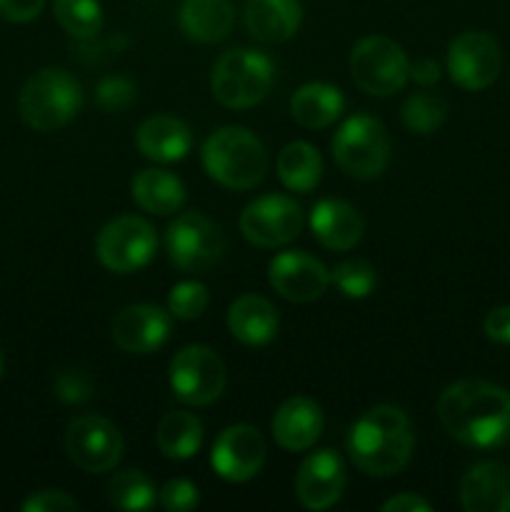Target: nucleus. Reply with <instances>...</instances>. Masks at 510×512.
<instances>
[{
	"instance_id": "nucleus-1",
	"label": "nucleus",
	"mask_w": 510,
	"mask_h": 512,
	"mask_svg": "<svg viewBox=\"0 0 510 512\" xmlns=\"http://www.w3.org/2000/svg\"><path fill=\"white\" fill-rule=\"evenodd\" d=\"M438 418L460 445L500 448L510 440V393L488 380H458L440 395Z\"/></svg>"
},
{
	"instance_id": "nucleus-2",
	"label": "nucleus",
	"mask_w": 510,
	"mask_h": 512,
	"mask_svg": "<svg viewBox=\"0 0 510 512\" xmlns=\"http://www.w3.org/2000/svg\"><path fill=\"white\" fill-rule=\"evenodd\" d=\"M350 463L370 478H390L410 463L415 433L408 415L395 405H375L348 430Z\"/></svg>"
},
{
	"instance_id": "nucleus-3",
	"label": "nucleus",
	"mask_w": 510,
	"mask_h": 512,
	"mask_svg": "<svg viewBox=\"0 0 510 512\" xmlns=\"http://www.w3.org/2000/svg\"><path fill=\"white\" fill-rule=\"evenodd\" d=\"M200 158L205 173L230 190L255 188L268 170V153L260 138L240 125L215 130L203 143Z\"/></svg>"
},
{
	"instance_id": "nucleus-4",
	"label": "nucleus",
	"mask_w": 510,
	"mask_h": 512,
	"mask_svg": "<svg viewBox=\"0 0 510 512\" xmlns=\"http://www.w3.org/2000/svg\"><path fill=\"white\" fill-rule=\"evenodd\" d=\"M83 88L63 68H43L25 80L18 98L20 118L38 133H53L78 115Z\"/></svg>"
},
{
	"instance_id": "nucleus-5",
	"label": "nucleus",
	"mask_w": 510,
	"mask_h": 512,
	"mask_svg": "<svg viewBox=\"0 0 510 512\" xmlns=\"http://www.w3.org/2000/svg\"><path fill=\"white\" fill-rule=\"evenodd\" d=\"M273 80L275 70L268 55L253 48H233L215 60L210 90L225 108L245 110L265 100L273 88Z\"/></svg>"
},
{
	"instance_id": "nucleus-6",
	"label": "nucleus",
	"mask_w": 510,
	"mask_h": 512,
	"mask_svg": "<svg viewBox=\"0 0 510 512\" xmlns=\"http://www.w3.org/2000/svg\"><path fill=\"white\" fill-rule=\"evenodd\" d=\"M330 148L338 168L355 180L380 178L390 163L388 130L373 115H350L338 128Z\"/></svg>"
},
{
	"instance_id": "nucleus-7",
	"label": "nucleus",
	"mask_w": 510,
	"mask_h": 512,
	"mask_svg": "<svg viewBox=\"0 0 510 512\" xmlns=\"http://www.w3.org/2000/svg\"><path fill=\"white\" fill-rule=\"evenodd\" d=\"M350 73L363 93L390 98L410 80V63L395 40L385 35H368L350 50Z\"/></svg>"
},
{
	"instance_id": "nucleus-8",
	"label": "nucleus",
	"mask_w": 510,
	"mask_h": 512,
	"mask_svg": "<svg viewBox=\"0 0 510 512\" xmlns=\"http://www.w3.org/2000/svg\"><path fill=\"white\" fill-rule=\"evenodd\" d=\"M168 380L175 398L195 408H205L223 395L228 375L215 350L208 345H188L170 360Z\"/></svg>"
},
{
	"instance_id": "nucleus-9",
	"label": "nucleus",
	"mask_w": 510,
	"mask_h": 512,
	"mask_svg": "<svg viewBox=\"0 0 510 512\" xmlns=\"http://www.w3.org/2000/svg\"><path fill=\"white\" fill-rule=\"evenodd\" d=\"M165 248L175 268L183 273H203L225 253V235L203 213H183L168 225Z\"/></svg>"
},
{
	"instance_id": "nucleus-10",
	"label": "nucleus",
	"mask_w": 510,
	"mask_h": 512,
	"mask_svg": "<svg viewBox=\"0 0 510 512\" xmlns=\"http://www.w3.org/2000/svg\"><path fill=\"white\" fill-rule=\"evenodd\" d=\"M158 248L153 225L135 215H123L105 225L95 240V255L110 273L128 275L145 268Z\"/></svg>"
},
{
	"instance_id": "nucleus-11",
	"label": "nucleus",
	"mask_w": 510,
	"mask_h": 512,
	"mask_svg": "<svg viewBox=\"0 0 510 512\" xmlns=\"http://www.w3.org/2000/svg\"><path fill=\"white\" fill-rule=\"evenodd\" d=\"M68 458L85 473H108L123 458V435L100 415H83L68 425L65 433Z\"/></svg>"
},
{
	"instance_id": "nucleus-12",
	"label": "nucleus",
	"mask_w": 510,
	"mask_h": 512,
	"mask_svg": "<svg viewBox=\"0 0 510 512\" xmlns=\"http://www.w3.org/2000/svg\"><path fill=\"white\" fill-rule=\"evenodd\" d=\"M303 228V210L288 195H263L240 215V233L258 248H280L293 243Z\"/></svg>"
},
{
	"instance_id": "nucleus-13",
	"label": "nucleus",
	"mask_w": 510,
	"mask_h": 512,
	"mask_svg": "<svg viewBox=\"0 0 510 512\" xmlns=\"http://www.w3.org/2000/svg\"><path fill=\"white\" fill-rule=\"evenodd\" d=\"M500 73V45L483 30L458 35L448 48V75L458 88L485 90Z\"/></svg>"
},
{
	"instance_id": "nucleus-14",
	"label": "nucleus",
	"mask_w": 510,
	"mask_h": 512,
	"mask_svg": "<svg viewBox=\"0 0 510 512\" xmlns=\"http://www.w3.org/2000/svg\"><path fill=\"white\" fill-rule=\"evenodd\" d=\"M265 440L253 425H230L215 438L210 465L228 483H248L263 470Z\"/></svg>"
},
{
	"instance_id": "nucleus-15",
	"label": "nucleus",
	"mask_w": 510,
	"mask_h": 512,
	"mask_svg": "<svg viewBox=\"0 0 510 512\" xmlns=\"http://www.w3.org/2000/svg\"><path fill=\"white\" fill-rule=\"evenodd\" d=\"M268 280L280 298L290 303H313L328 290L330 270L303 250H285L270 260Z\"/></svg>"
},
{
	"instance_id": "nucleus-16",
	"label": "nucleus",
	"mask_w": 510,
	"mask_h": 512,
	"mask_svg": "<svg viewBox=\"0 0 510 512\" xmlns=\"http://www.w3.org/2000/svg\"><path fill=\"white\" fill-rule=\"evenodd\" d=\"M170 318L173 315L158 305H128L113 318L110 335H113L115 345L125 353L150 355L168 343Z\"/></svg>"
},
{
	"instance_id": "nucleus-17",
	"label": "nucleus",
	"mask_w": 510,
	"mask_h": 512,
	"mask_svg": "<svg viewBox=\"0 0 510 512\" xmlns=\"http://www.w3.org/2000/svg\"><path fill=\"white\" fill-rule=\"evenodd\" d=\"M345 490V465L335 450L323 448L310 453L295 475V495L308 510H328Z\"/></svg>"
},
{
	"instance_id": "nucleus-18",
	"label": "nucleus",
	"mask_w": 510,
	"mask_h": 512,
	"mask_svg": "<svg viewBox=\"0 0 510 512\" xmlns=\"http://www.w3.org/2000/svg\"><path fill=\"white\" fill-rule=\"evenodd\" d=\"M270 430L280 448L288 453H303L313 448L323 433V410L315 400L295 395L275 410Z\"/></svg>"
},
{
	"instance_id": "nucleus-19",
	"label": "nucleus",
	"mask_w": 510,
	"mask_h": 512,
	"mask_svg": "<svg viewBox=\"0 0 510 512\" xmlns=\"http://www.w3.org/2000/svg\"><path fill=\"white\" fill-rule=\"evenodd\" d=\"M460 505L468 512H510V468L478 463L460 480Z\"/></svg>"
},
{
	"instance_id": "nucleus-20",
	"label": "nucleus",
	"mask_w": 510,
	"mask_h": 512,
	"mask_svg": "<svg viewBox=\"0 0 510 512\" xmlns=\"http://www.w3.org/2000/svg\"><path fill=\"white\" fill-rule=\"evenodd\" d=\"M363 218L345 200H320L310 210V230L328 250H353L363 238Z\"/></svg>"
},
{
	"instance_id": "nucleus-21",
	"label": "nucleus",
	"mask_w": 510,
	"mask_h": 512,
	"mask_svg": "<svg viewBox=\"0 0 510 512\" xmlns=\"http://www.w3.org/2000/svg\"><path fill=\"white\" fill-rule=\"evenodd\" d=\"M303 23V8L298 0H248L245 3V28L250 38L265 45H278L293 38Z\"/></svg>"
},
{
	"instance_id": "nucleus-22",
	"label": "nucleus",
	"mask_w": 510,
	"mask_h": 512,
	"mask_svg": "<svg viewBox=\"0 0 510 512\" xmlns=\"http://www.w3.org/2000/svg\"><path fill=\"white\" fill-rule=\"evenodd\" d=\"M135 145L153 163H178L193 148V133L173 115H153L135 133Z\"/></svg>"
},
{
	"instance_id": "nucleus-23",
	"label": "nucleus",
	"mask_w": 510,
	"mask_h": 512,
	"mask_svg": "<svg viewBox=\"0 0 510 512\" xmlns=\"http://www.w3.org/2000/svg\"><path fill=\"white\" fill-rule=\"evenodd\" d=\"M228 330L248 348L268 345L278 335V310L263 295H240L228 310Z\"/></svg>"
},
{
	"instance_id": "nucleus-24",
	"label": "nucleus",
	"mask_w": 510,
	"mask_h": 512,
	"mask_svg": "<svg viewBox=\"0 0 510 512\" xmlns=\"http://www.w3.org/2000/svg\"><path fill=\"white\" fill-rule=\"evenodd\" d=\"M235 23V10L230 0H183L178 25L185 38L195 43H220L230 35Z\"/></svg>"
},
{
	"instance_id": "nucleus-25",
	"label": "nucleus",
	"mask_w": 510,
	"mask_h": 512,
	"mask_svg": "<svg viewBox=\"0 0 510 512\" xmlns=\"http://www.w3.org/2000/svg\"><path fill=\"white\" fill-rule=\"evenodd\" d=\"M343 108V93L328 83H305L290 98V115H293V120L310 130L333 125L343 115Z\"/></svg>"
},
{
	"instance_id": "nucleus-26",
	"label": "nucleus",
	"mask_w": 510,
	"mask_h": 512,
	"mask_svg": "<svg viewBox=\"0 0 510 512\" xmlns=\"http://www.w3.org/2000/svg\"><path fill=\"white\" fill-rule=\"evenodd\" d=\"M133 200L153 215H173L183 208L185 203V185L178 175L160 168L140 170L130 183Z\"/></svg>"
},
{
	"instance_id": "nucleus-27",
	"label": "nucleus",
	"mask_w": 510,
	"mask_h": 512,
	"mask_svg": "<svg viewBox=\"0 0 510 512\" xmlns=\"http://www.w3.org/2000/svg\"><path fill=\"white\" fill-rule=\"evenodd\" d=\"M278 178L293 193H310L323 178V158L305 140L288 143L278 155Z\"/></svg>"
},
{
	"instance_id": "nucleus-28",
	"label": "nucleus",
	"mask_w": 510,
	"mask_h": 512,
	"mask_svg": "<svg viewBox=\"0 0 510 512\" xmlns=\"http://www.w3.org/2000/svg\"><path fill=\"white\" fill-rule=\"evenodd\" d=\"M155 443L168 460H190L203 445V423L193 413L175 410L158 423Z\"/></svg>"
},
{
	"instance_id": "nucleus-29",
	"label": "nucleus",
	"mask_w": 510,
	"mask_h": 512,
	"mask_svg": "<svg viewBox=\"0 0 510 512\" xmlns=\"http://www.w3.org/2000/svg\"><path fill=\"white\" fill-rule=\"evenodd\" d=\"M400 118L410 133L430 135L448 118V100L430 88L418 90V93L408 95L403 110H400Z\"/></svg>"
},
{
	"instance_id": "nucleus-30",
	"label": "nucleus",
	"mask_w": 510,
	"mask_h": 512,
	"mask_svg": "<svg viewBox=\"0 0 510 512\" xmlns=\"http://www.w3.org/2000/svg\"><path fill=\"white\" fill-rule=\"evenodd\" d=\"M60 28L78 40H90L103 30V8L98 0H53Z\"/></svg>"
},
{
	"instance_id": "nucleus-31",
	"label": "nucleus",
	"mask_w": 510,
	"mask_h": 512,
	"mask_svg": "<svg viewBox=\"0 0 510 512\" xmlns=\"http://www.w3.org/2000/svg\"><path fill=\"white\" fill-rule=\"evenodd\" d=\"M108 498L120 510H148L155 505V488L140 470H123L110 478Z\"/></svg>"
},
{
	"instance_id": "nucleus-32",
	"label": "nucleus",
	"mask_w": 510,
	"mask_h": 512,
	"mask_svg": "<svg viewBox=\"0 0 510 512\" xmlns=\"http://www.w3.org/2000/svg\"><path fill=\"white\" fill-rule=\"evenodd\" d=\"M330 283L338 288L340 295L350 300H363L373 293V288L378 285V275L375 268L365 260H343V263L335 265V270L330 273Z\"/></svg>"
},
{
	"instance_id": "nucleus-33",
	"label": "nucleus",
	"mask_w": 510,
	"mask_h": 512,
	"mask_svg": "<svg viewBox=\"0 0 510 512\" xmlns=\"http://www.w3.org/2000/svg\"><path fill=\"white\" fill-rule=\"evenodd\" d=\"M210 293L198 280H183L173 285L168 295V313L175 320H195L208 310Z\"/></svg>"
},
{
	"instance_id": "nucleus-34",
	"label": "nucleus",
	"mask_w": 510,
	"mask_h": 512,
	"mask_svg": "<svg viewBox=\"0 0 510 512\" xmlns=\"http://www.w3.org/2000/svg\"><path fill=\"white\" fill-rule=\"evenodd\" d=\"M160 505L170 512H188L193 508H198L200 503V493L190 480L185 478H173L160 488L158 493Z\"/></svg>"
},
{
	"instance_id": "nucleus-35",
	"label": "nucleus",
	"mask_w": 510,
	"mask_h": 512,
	"mask_svg": "<svg viewBox=\"0 0 510 512\" xmlns=\"http://www.w3.org/2000/svg\"><path fill=\"white\" fill-rule=\"evenodd\" d=\"M98 105L110 113H118V110L128 108L135 100V85L125 78H105L98 83Z\"/></svg>"
},
{
	"instance_id": "nucleus-36",
	"label": "nucleus",
	"mask_w": 510,
	"mask_h": 512,
	"mask_svg": "<svg viewBox=\"0 0 510 512\" xmlns=\"http://www.w3.org/2000/svg\"><path fill=\"white\" fill-rule=\"evenodd\" d=\"M20 508H23V512H73L78 510V503L68 493H63V490L48 488L30 495Z\"/></svg>"
},
{
	"instance_id": "nucleus-37",
	"label": "nucleus",
	"mask_w": 510,
	"mask_h": 512,
	"mask_svg": "<svg viewBox=\"0 0 510 512\" xmlns=\"http://www.w3.org/2000/svg\"><path fill=\"white\" fill-rule=\"evenodd\" d=\"M55 390H58V398L65 400V403H83V400L90 398V380L80 370H68L58 378Z\"/></svg>"
},
{
	"instance_id": "nucleus-38",
	"label": "nucleus",
	"mask_w": 510,
	"mask_h": 512,
	"mask_svg": "<svg viewBox=\"0 0 510 512\" xmlns=\"http://www.w3.org/2000/svg\"><path fill=\"white\" fill-rule=\"evenodd\" d=\"M45 0H0V18L8 23H30L43 13Z\"/></svg>"
},
{
	"instance_id": "nucleus-39",
	"label": "nucleus",
	"mask_w": 510,
	"mask_h": 512,
	"mask_svg": "<svg viewBox=\"0 0 510 512\" xmlns=\"http://www.w3.org/2000/svg\"><path fill=\"white\" fill-rule=\"evenodd\" d=\"M483 330L493 343L510 345V305H498V308L490 310L485 315Z\"/></svg>"
},
{
	"instance_id": "nucleus-40",
	"label": "nucleus",
	"mask_w": 510,
	"mask_h": 512,
	"mask_svg": "<svg viewBox=\"0 0 510 512\" xmlns=\"http://www.w3.org/2000/svg\"><path fill=\"white\" fill-rule=\"evenodd\" d=\"M428 510H430L428 500H423L415 493H400L383 503V512H428Z\"/></svg>"
},
{
	"instance_id": "nucleus-41",
	"label": "nucleus",
	"mask_w": 510,
	"mask_h": 512,
	"mask_svg": "<svg viewBox=\"0 0 510 512\" xmlns=\"http://www.w3.org/2000/svg\"><path fill=\"white\" fill-rule=\"evenodd\" d=\"M410 78H413L418 85H423V88L435 85L440 80L438 60L423 58V60H418V63H413L410 65Z\"/></svg>"
},
{
	"instance_id": "nucleus-42",
	"label": "nucleus",
	"mask_w": 510,
	"mask_h": 512,
	"mask_svg": "<svg viewBox=\"0 0 510 512\" xmlns=\"http://www.w3.org/2000/svg\"><path fill=\"white\" fill-rule=\"evenodd\" d=\"M0 375H3V353H0Z\"/></svg>"
}]
</instances>
